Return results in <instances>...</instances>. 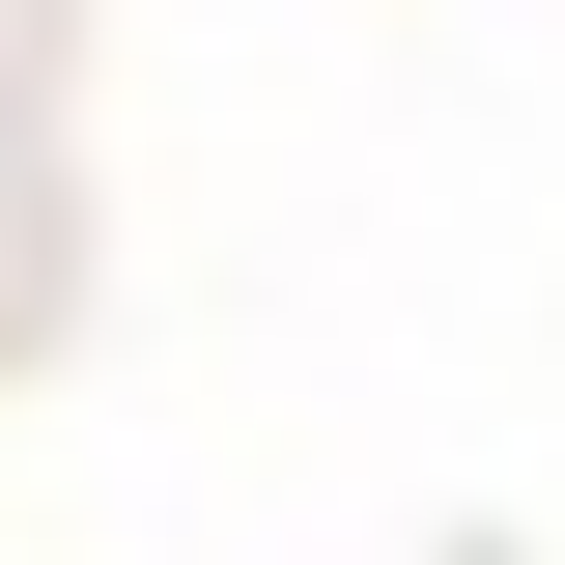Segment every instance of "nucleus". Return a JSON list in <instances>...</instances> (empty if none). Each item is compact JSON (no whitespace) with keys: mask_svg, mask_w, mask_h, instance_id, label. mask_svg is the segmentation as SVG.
Instances as JSON below:
<instances>
[]
</instances>
